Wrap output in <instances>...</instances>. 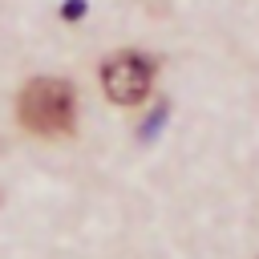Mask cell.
Instances as JSON below:
<instances>
[{
    "label": "cell",
    "mask_w": 259,
    "mask_h": 259,
    "mask_svg": "<svg viewBox=\"0 0 259 259\" xmlns=\"http://www.w3.org/2000/svg\"><path fill=\"white\" fill-rule=\"evenodd\" d=\"M16 113H20V125H24L28 134L61 138V134H73L77 93H73L69 81H57V77H32V81L20 89Z\"/></svg>",
    "instance_id": "cell-1"
},
{
    "label": "cell",
    "mask_w": 259,
    "mask_h": 259,
    "mask_svg": "<svg viewBox=\"0 0 259 259\" xmlns=\"http://www.w3.org/2000/svg\"><path fill=\"white\" fill-rule=\"evenodd\" d=\"M154 85V61L146 53H113L105 65H101V89L113 105H138Z\"/></svg>",
    "instance_id": "cell-2"
},
{
    "label": "cell",
    "mask_w": 259,
    "mask_h": 259,
    "mask_svg": "<svg viewBox=\"0 0 259 259\" xmlns=\"http://www.w3.org/2000/svg\"><path fill=\"white\" fill-rule=\"evenodd\" d=\"M61 16H69V20L85 16V0H65V4H61Z\"/></svg>",
    "instance_id": "cell-3"
}]
</instances>
